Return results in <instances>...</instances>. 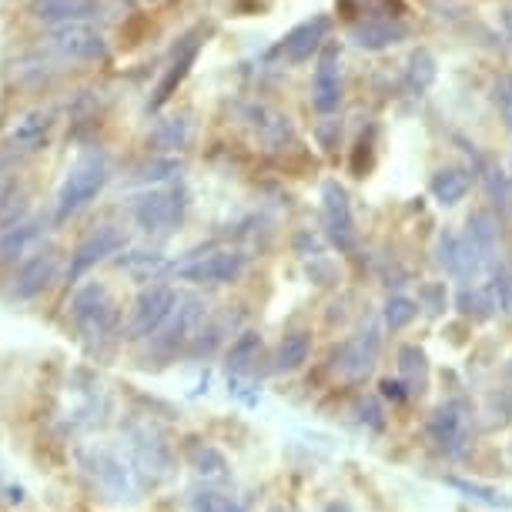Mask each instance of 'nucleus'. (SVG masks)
Segmentation results:
<instances>
[{"label": "nucleus", "mask_w": 512, "mask_h": 512, "mask_svg": "<svg viewBox=\"0 0 512 512\" xmlns=\"http://www.w3.org/2000/svg\"><path fill=\"white\" fill-rule=\"evenodd\" d=\"M496 218L489 211H476L466 225V235H442V265L459 278H476L496 255Z\"/></svg>", "instance_id": "f257e3e1"}, {"label": "nucleus", "mask_w": 512, "mask_h": 512, "mask_svg": "<svg viewBox=\"0 0 512 512\" xmlns=\"http://www.w3.org/2000/svg\"><path fill=\"white\" fill-rule=\"evenodd\" d=\"M104 185H108V161H104L101 154H88V158H81L71 171H67L64 185H61V191H57L54 218L67 221L81 208H88Z\"/></svg>", "instance_id": "f03ea898"}, {"label": "nucleus", "mask_w": 512, "mask_h": 512, "mask_svg": "<svg viewBox=\"0 0 512 512\" xmlns=\"http://www.w3.org/2000/svg\"><path fill=\"white\" fill-rule=\"evenodd\" d=\"M175 305H178V295L171 292L168 285L144 288L138 295V302H134V312H131V325H128L131 338L154 335L164 322H168V315L175 312Z\"/></svg>", "instance_id": "7ed1b4c3"}, {"label": "nucleus", "mask_w": 512, "mask_h": 512, "mask_svg": "<svg viewBox=\"0 0 512 512\" xmlns=\"http://www.w3.org/2000/svg\"><path fill=\"white\" fill-rule=\"evenodd\" d=\"M71 315H74V322L81 325L84 335H91V338L108 335L111 325H114V305H111L108 288H104V285L81 288V292L74 295V302H71Z\"/></svg>", "instance_id": "20e7f679"}, {"label": "nucleus", "mask_w": 512, "mask_h": 512, "mask_svg": "<svg viewBox=\"0 0 512 512\" xmlns=\"http://www.w3.org/2000/svg\"><path fill=\"white\" fill-rule=\"evenodd\" d=\"M322 215H325V231L332 238V245L338 251H352L355 248V221L349 208V195L338 181H325L322 188Z\"/></svg>", "instance_id": "39448f33"}, {"label": "nucleus", "mask_w": 512, "mask_h": 512, "mask_svg": "<svg viewBox=\"0 0 512 512\" xmlns=\"http://www.w3.org/2000/svg\"><path fill=\"white\" fill-rule=\"evenodd\" d=\"M51 47L57 54L71 57V61H98V57H104V51H108L104 37L81 21H67L61 31H54Z\"/></svg>", "instance_id": "423d86ee"}, {"label": "nucleus", "mask_w": 512, "mask_h": 512, "mask_svg": "<svg viewBox=\"0 0 512 512\" xmlns=\"http://www.w3.org/2000/svg\"><path fill=\"white\" fill-rule=\"evenodd\" d=\"M121 245H124V235L114 225H101L98 231H91V235L77 245L74 258H71V268H67V278L77 282V278L88 275L98 262H104L108 255H114Z\"/></svg>", "instance_id": "0eeeda50"}, {"label": "nucleus", "mask_w": 512, "mask_h": 512, "mask_svg": "<svg viewBox=\"0 0 512 512\" xmlns=\"http://www.w3.org/2000/svg\"><path fill=\"white\" fill-rule=\"evenodd\" d=\"M328 27H332V21H328L325 14L308 17V21H302V24L292 27V31L285 34V41H282V47H278V54H282L285 61H292V64L308 61L312 54L322 51V44H325V37H328Z\"/></svg>", "instance_id": "6e6552de"}, {"label": "nucleus", "mask_w": 512, "mask_h": 512, "mask_svg": "<svg viewBox=\"0 0 512 512\" xmlns=\"http://www.w3.org/2000/svg\"><path fill=\"white\" fill-rule=\"evenodd\" d=\"M134 218L144 231H154V235H164L181 221V198L175 191H154V195H144L138 205H134Z\"/></svg>", "instance_id": "1a4fd4ad"}, {"label": "nucleus", "mask_w": 512, "mask_h": 512, "mask_svg": "<svg viewBox=\"0 0 512 512\" xmlns=\"http://www.w3.org/2000/svg\"><path fill=\"white\" fill-rule=\"evenodd\" d=\"M312 101L322 114H332L338 104H342V71H338V47L335 44L322 47V54H318Z\"/></svg>", "instance_id": "9d476101"}, {"label": "nucleus", "mask_w": 512, "mask_h": 512, "mask_svg": "<svg viewBox=\"0 0 512 512\" xmlns=\"http://www.w3.org/2000/svg\"><path fill=\"white\" fill-rule=\"evenodd\" d=\"M379 345H382L379 328L375 325L362 328L342 349V355H338V369H342L345 379H365L375 369V362H379Z\"/></svg>", "instance_id": "9b49d317"}, {"label": "nucleus", "mask_w": 512, "mask_h": 512, "mask_svg": "<svg viewBox=\"0 0 512 512\" xmlns=\"http://www.w3.org/2000/svg\"><path fill=\"white\" fill-rule=\"evenodd\" d=\"M198 51H201V37H198V34H188L185 41L178 44V51H175V57H171L168 71H164V77H161V81H158V88H154L151 108H161V104L168 101L171 94L178 91V84H181V81H185V77H188L191 64L198 61Z\"/></svg>", "instance_id": "f8f14e48"}, {"label": "nucleus", "mask_w": 512, "mask_h": 512, "mask_svg": "<svg viewBox=\"0 0 512 512\" xmlns=\"http://www.w3.org/2000/svg\"><path fill=\"white\" fill-rule=\"evenodd\" d=\"M57 272V255L54 251H37L34 258H27L21 265V272L14 278V298H34L41 295L47 285H51V278Z\"/></svg>", "instance_id": "ddd939ff"}, {"label": "nucleus", "mask_w": 512, "mask_h": 512, "mask_svg": "<svg viewBox=\"0 0 512 512\" xmlns=\"http://www.w3.org/2000/svg\"><path fill=\"white\" fill-rule=\"evenodd\" d=\"M241 268H245V255H238V251H218V255L201 258L198 265L181 268V278L221 285V282H231V278H238Z\"/></svg>", "instance_id": "4468645a"}, {"label": "nucleus", "mask_w": 512, "mask_h": 512, "mask_svg": "<svg viewBox=\"0 0 512 512\" xmlns=\"http://www.w3.org/2000/svg\"><path fill=\"white\" fill-rule=\"evenodd\" d=\"M429 436L439 449L446 452H462V439H466V425H462V415L456 405H442V409L432 412L429 419Z\"/></svg>", "instance_id": "2eb2a0df"}, {"label": "nucleus", "mask_w": 512, "mask_h": 512, "mask_svg": "<svg viewBox=\"0 0 512 512\" xmlns=\"http://www.w3.org/2000/svg\"><path fill=\"white\" fill-rule=\"evenodd\" d=\"M37 21H84L98 11L94 0H31L27 4Z\"/></svg>", "instance_id": "dca6fc26"}, {"label": "nucleus", "mask_w": 512, "mask_h": 512, "mask_svg": "<svg viewBox=\"0 0 512 512\" xmlns=\"http://www.w3.org/2000/svg\"><path fill=\"white\" fill-rule=\"evenodd\" d=\"M402 37H405V27L392 21H369V24L352 27V41L365 47V51H382V47L402 41Z\"/></svg>", "instance_id": "f3484780"}, {"label": "nucleus", "mask_w": 512, "mask_h": 512, "mask_svg": "<svg viewBox=\"0 0 512 512\" xmlns=\"http://www.w3.org/2000/svg\"><path fill=\"white\" fill-rule=\"evenodd\" d=\"M37 238H41V225H37V221H17V225L4 228L0 231V262L21 258Z\"/></svg>", "instance_id": "a211bd4d"}, {"label": "nucleus", "mask_w": 512, "mask_h": 512, "mask_svg": "<svg viewBox=\"0 0 512 512\" xmlns=\"http://www.w3.org/2000/svg\"><path fill=\"white\" fill-rule=\"evenodd\" d=\"M47 128H51V118H47L44 111H27L11 124V141L17 144V148L31 151L47 138Z\"/></svg>", "instance_id": "6ab92c4d"}, {"label": "nucleus", "mask_w": 512, "mask_h": 512, "mask_svg": "<svg viewBox=\"0 0 512 512\" xmlns=\"http://www.w3.org/2000/svg\"><path fill=\"white\" fill-rule=\"evenodd\" d=\"M432 195H436L439 205H459L462 198H466V191H469V178L462 175L459 168H446V171H439L436 178H432Z\"/></svg>", "instance_id": "aec40b11"}, {"label": "nucleus", "mask_w": 512, "mask_h": 512, "mask_svg": "<svg viewBox=\"0 0 512 512\" xmlns=\"http://www.w3.org/2000/svg\"><path fill=\"white\" fill-rule=\"evenodd\" d=\"M98 466H101V486L111 492V499H124V496H131L134 492V482H131V472L128 466H121L114 456H101L98 459Z\"/></svg>", "instance_id": "412c9836"}, {"label": "nucleus", "mask_w": 512, "mask_h": 512, "mask_svg": "<svg viewBox=\"0 0 512 512\" xmlns=\"http://www.w3.org/2000/svg\"><path fill=\"white\" fill-rule=\"evenodd\" d=\"M308 352H312V338L305 332L288 335L275 352V372H295L308 359Z\"/></svg>", "instance_id": "4be33fe9"}, {"label": "nucleus", "mask_w": 512, "mask_h": 512, "mask_svg": "<svg viewBox=\"0 0 512 512\" xmlns=\"http://www.w3.org/2000/svg\"><path fill=\"white\" fill-rule=\"evenodd\" d=\"M449 486H452V489H459L462 496L472 499V502H482V506H492V509H506V506H512V502H509L506 496H502L499 489L482 486V482H469V479L449 476Z\"/></svg>", "instance_id": "5701e85b"}, {"label": "nucleus", "mask_w": 512, "mask_h": 512, "mask_svg": "<svg viewBox=\"0 0 512 512\" xmlns=\"http://www.w3.org/2000/svg\"><path fill=\"white\" fill-rule=\"evenodd\" d=\"M195 469L201 472V476H211V479H221L225 476V469H228V462H225V456H221L218 449H211V446H201V449H195Z\"/></svg>", "instance_id": "b1692460"}, {"label": "nucleus", "mask_w": 512, "mask_h": 512, "mask_svg": "<svg viewBox=\"0 0 512 512\" xmlns=\"http://www.w3.org/2000/svg\"><path fill=\"white\" fill-rule=\"evenodd\" d=\"M415 302L412 298H389V305H385V325L389 328H405L415 318Z\"/></svg>", "instance_id": "393cba45"}, {"label": "nucleus", "mask_w": 512, "mask_h": 512, "mask_svg": "<svg viewBox=\"0 0 512 512\" xmlns=\"http://www.w3.org/2000/svg\"><path fill=\"white\" fill-rule=\"evenodd\" d=\"M399 359H402V375L409 379V385L419 389V385L425 382V355L419 349H402Z\"/></svg>", "instance_id": "a878e982"}, {"label": "nucleus", "mask_w": 512, "mask_h": 512, "mask_svg": "<svg viewBox=\"0 0 512 512\" xmlns=\"http://www.w3.org/2000/svg\"><path fill=\"white\" fill-rule=\"evenodd\" d=\"M195 512H245L235 499L218 496V492H198L195 496Z\"/></svg>", "instance_id": "bb28decb"}, {"label": "nucleus", "mask_w": 512, "mask_h": 512, "mask_svg": "<svg viewBox=\"0 0 512 512\" xmlns=\"http://www.w3.org/2000/svg\"><path fill=\"white\" fill-rule=\"evenodd\" d=\"M258 349V335H245V338H238V345H235V349H231V369H245V365H248V359H251V352H255Z\"/></svg>", "instance_id": "cd10ccee"}, {"label": "nucleus", "mask_w": 512, "mask_h": 512, "mask_svg": "<svg viewBox=\"0 0 512 512\" xmlns=\"http://www.w3.org/2000/svg\"><path fill=\"white\" fill-rule=\"evenodd\" d=\"M492 295H496V305L506 308V312H512V272H502L496 275V282H492Z\"/></svg>", "instance_id": "c85d7f7f"}, {"label": "nucleus", "mask_w": 512, "mask_h": 512, "mask_svg": "<svg viewBox=\"0 0 512 512\" xmlns=\"http://www.w3.org/2000/svg\"><path fill=\"white\" fill-rule=\"evenodd\" d=\"M121 268H128V272L134 275H148L154 272V268H161V258L158 255H131V258H121Z\"/></svg>", "instance_id": "c756f323"}, {"label": "nucleus", "mask_w": 512, "mask_h": 512, "mask_svg": "<svg viewBox=\"0 0 512 512\" xmlns=\"http://www.w3.org/2000/svg\"><path fill=\"white\" fill-rule=\"evenodd\" d=\"M499 91L496 94V101L502 104V111H506V121L512 124V81H499Z\"/></svg>", "instance_id": "7c9ffc66"}, {"label": "nucleus", "mask_w": 512, "mask_h": 512, "mask_svg": "<svg viewBox=\"0 0 512 512\" xmlns=\"http://www.w3.org/2000/svg\"><path fill=\"white\" fill-rule=\"evenodd\" d=\"M382 395H385V399H405L409 392H402V385H399V382L385 379V382H382Z\"/></svg>", "instance_id": "2f4dec72"}, {"label": "nucleus", "mask_w": 512, "mask_h": 512, "mask_svg": "<svg viewBox=\"0 0 512 512\" xmlns=\"http://www.w3.org/2000/svg\"><path fill=\"white\" fill-rule=\"evenodd\" d=\"M325 512H349V506H342V502H332V506H328Z\"/></svg>", "instance_id": "473e14b6"}, {"label": "nucleus", "mask_w": 512, "mask_h": 512, "mask_svg": "<svg viewBox=\"0 0 512 512\" xmlns=\"http://www.w3.org/2000/svg\"><path fill=\"white\" fill-rule=\"evenodd\" d=\"M502 21H506V31L512 34V11H506V17H502Z\"/></svg>", "instance_id": "72a5a7b5"}]
</instances>
